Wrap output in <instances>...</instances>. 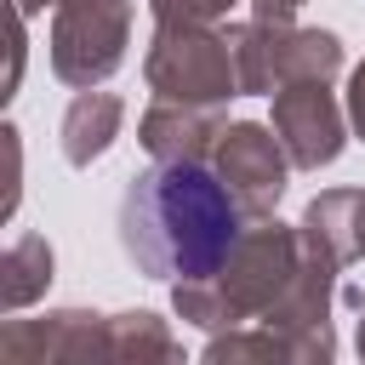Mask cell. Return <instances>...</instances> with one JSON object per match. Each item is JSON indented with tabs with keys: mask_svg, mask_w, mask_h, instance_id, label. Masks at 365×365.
Returning <instances> with one entry per match:
<instances>
[{
	"mask_svg": "<svg viewBox=\"0 0 365 365\" xmlns=\"http://www.w3.org/2000/svg\"><path fill=\"white\" fill-rule=\"evenodd\" d=\"M222 114L200 108V103H177V97H154L137 120V143L154 160H211L217 137H222Z\"/></svg>",
	"mask_w": 365,
	"mask_h": 365,
	"instance_id": "9c48e42d",
	"label": "cell"
},
{
	"mask_svg": "<svg viewBox=\"0 0 365 365\" xmlns=\"http://www.w3.org/2000/svg\"><path fill=\"white\" fill-rule=\"evenodd\" d=\"M137 0H57L51 6V74L74 91L103 86L131 46Z\"/></svg>",
	"mask_w": 365,
	"mask_h": 365,
	"instance_id": "5b68a950",
	"label": "cell"
},
{
	"mask_svg": "<svg viewBox=\"0 0 365 365\" xmlns=\"http://www.w3.org/2000/svg\"><path fill=\"white\" fill-rule=\"evenodd\" d=\"M342 108H348V125L365 137V63L348 74V103H342Z\"/></svg>",
	"mask_w": 365,
	"mask_h": 365,
	"instance_id": "e0dca14e",
	"label": "cell"
},
{
	"mask_svg": "<svg viewBox=\"0 0 365 365\" xmlns=\"http://www.w3.org/2000/svg\"><path fill=\"white\" fill-rule=\"evenodd\" d=\"M297 268H302V228H291L279 217H251L211 274L171 285V308H177V319H188L200 331H234V325L262 319L285 297Z\"/></svg>",
	"mask_w": 365,
	"mask_h": 365,
	"instance_id": "7a4b0ae2",
	"label": "cell"
},
{
	"mask_svg": "<svg viewBox=\"0 0 365 365\" xmlns=\"http://www.w3.org/2000/svg\"><path fill=\"white\" fill-rule=\"evenodd\" d=\"M274 131L297 171H319L348 143V108L336 103L331 80H291L274 91Z\"/></svg>",
	"mask_w": 365,
	"mask_h": 365,
	"instance_id": "ba28073f",
	"label": "cell"
},
{
	"mask_svg": "<svg viewBox=\"0 0 365 365\" xmlns=\"http://www.w3.org/2000/svg\"><path fill=\"white\" fill-rule=\"evenodd\" d=\"M205 359H211V365H240V359H291V342H285L279 331H268L262 319H251V325H234V331H211ZM291 365H297V359H291Z\"/></svg>",
	"mask_w": 365,
	"mask_h": 365,
	"instance_id": "4fadbf2b",
	"label": "cell"
},
{
	"mask_svg": "<svg viewBox=\"0 0 365 365\" xmlns=\"http://www.w3.org/2000/svg\"><path fill=\"white\" fill-rule=\"evenodd\" d=\"M234 68H240V97H274L291 80H331L342 68V40L331 29H302V23H234Z\"/></svg>",
	"mask_w": 365,
	"mask_h": 365,
	"instance_id": "277c9868",
	"label": "cell"
},
{
	"mask_svg": "<svg viewBox=\"0 0 365 365\" xmlns=\"http://www.w3.org/2000/svg\"><path fill=\"white\" fill-rule=\"evenodd\" d=\"M29 11L11 0V51H6V86H0V97H11L17 91V80H23V57H29Z\"/></svg>",
	"mask_w": 365,
	"mask_h": 365,
	"instance_id": "9a60e30c",
	"label": "cell"
},
{
	"mask_svg": "<svg viewBox=\"0 0 365 365\" xmlns=\"http://www.w3.org/2000/svg\"><path fill=\"white\" fill-rule=\"evenodd\" d=\"M354 348H359V359H365V319H359V336H354Z\"/></svg>",
	"mask_w": 365,
	"mask_h": 365,
	"instance_id": "44dd1931",
	"label": "cell"
},
{
	"mask_svg": "<svg viewBox=\"0 0 365 365\" xmlns=\"http://www.w3.org/2000/svg\"><path fill=\"white\" fill-rule=\"evenodd\" d=\"M297 11H302V0H251V17H262V23H297Z\"/></svg>",
	"mask_w": 365,
	"mask_h": 365,
	"instance_id": "ac0fdd59",
	"label": "cell"
},
{
	"mask_svg": "<svg viewBox=\"0 0 365 365\" xmlns=\"http://www.w3.org/2000/svg\"><path fill=\"white\" fill-rule=\"evenodd\" d=\"M108 354H114V365H171V359H182L177 336L148 308L108 314Z\"/></svg>",
	"mask_w": 365,
	"mask_h": 365,
	"instance_id": "7c38bea8",
	"label": "cell"
},
{
	"mask_svg": "<svg viewBox=\"0 0 365 365\" xmlns=\"http://www.w3.org/2000/svg\"><path fill=\"white\" fill-rule=\"evenodd\" d=\"M23 11H46V6H57V0H17Z\"/></svg>",
	"mask_w": 365,
	"mask_h": 365,
	"instance_id": "ffe728a7",
	"label": "cell"
},
{
	"mask_svg": "<svg viewBox=\"0 0 365 365\" xmlns=\"http://www.w3.org/2000/svg\"><path fill=\"white\" fill-rule=\"evenodd\" d=\"M354 240H359V257H365V188H359V205H354Z\"/></svg>",
	"mask_w": 365,
	"mask_h": 365,
	"instance_id": "d6986e66",
	"label": "cell"
},
{
	"mask_svg": "<svg viewBox=\"0 0 365 365\" xmlns=\"http://www.w3.org/2000/svg\"><path fill=\"white\" fill-rule=\"evenodd\" d=\"M211 171L228 182V194L240 200V211L251 222V217H274V205H279V194H285V182H291L297 165H291V154H285V143H279L274 125H262V120H228L222 137H217V148H211Z\"/></svg>",
	"mask_w": 365,
	"mask_h": 365,
	"instance_id": "8992f818",
	"label": "cell"
},
{
	"mask_svg": "<svg viewBox=\"0 0 365 365\" xmlns=\"http://www.w3.org/2000/svg\"><path fill=\"white\" fill-rule=\"evenodd\" d=\"M240 0H148L154 23H217L228 17Z\"/></svg>",
	"mask_w": 365,
	"mask_h": 365,
	"instance_id": "5bb4252c",
	"label": "cell"
},
{
	"mask_svg": "<svg viewBox=\"0 0 365 365\" xmlns=\"http://www.w3.org/2000/svg\"><path fill=\"white\" fill-rule=\"evenodd\" d=\"M143 80L154 97L222 108L240 97V68H234V40L217 23H154V40L143 51Z\"/></svg>",
	"mask_w": 365,
	"mask_h": 365,
	"instance_id": "3957f363",
	"label": "cell"
},
{
	"mask_svg": "<svg viewBox=\"0 0 365 365\" xmlns=\"http://www.w3.org/2000/svg\"><path fill=\"white\" fill-rule=\"evenodd\" d=\"M51 268H57L51 240H46V234H17V240L6 245V257H0V308L17 314V308H29V302H40L46 285H51Z\"/></svg>",
	"mask_w": 365,
	"mask_h": 365,
	"instance_id": "8fae6325",
	"label": "cell"
},
{
	"mask_svg": "<svg viewBox=\"0 0 365 365\" xmlns=\"http://www.w3.org/2000/svg\"><path fill=\"white\" fill-rule=\"evenodd\" d=\"M245 211L211 160H154L120 194V251L148 279H200L240 240Z\"/></svg>",
	"mask_w": 365,
	"mask_h": 365,
	"instance_id": "6da1fadb",
	"label": "cell"
},
{
	"mask_svg": "<svg viewBox=\"0 0 365 365\" xmlns=\"http://www.w3.org/2000/svg\"><path fill=\"white\" fill-rule=\"evenodd\" d=\"M120 125H125V103L114 91H103V86L74 91V103L63 108V160L86 171L91 160H103L114 148Z\"/></svg>",
	"mask_w": 365,
	"mask_h": 365,
	"instance_id": "30bf717a",
	"label": "cell"
},
{
	"mask_svg": "<svg viewBox=\"0 0 365 365\" xmlns=\"http://www.w3.org/2000/svg\"><path fill=\"white\" fill-rule=\"evenodd\" d=\"M6 365H114L108 354V314L91 308H51L40 319L0 325Z\"/></svg>",
	"mask_w": 365,
	"mask_h": 365,
	"instance_id": "52a82bcc",
	"label": "cell"
},
{
	"mask_svg": "<svg viewBox=\"0 0 365 365\" xmlns=\"http://www.w3.org/2000/svg\"><path fill=\"white\" fill-rule=\"evenodd\" d=\"M6 137V200H0V217L17 211V194H23V143H17V125H0Z\"/></svg>",
	"mask_w": 365,
	"mask_h": 365,
	"instance_id": "2e32d148",
	"label": "cell"
}]
</instances>
